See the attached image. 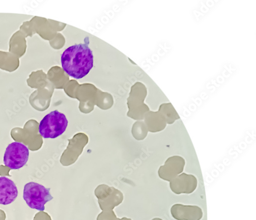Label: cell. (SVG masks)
<instances>
[{
    "mask_svg": "<svg viewBox=\"0 0 256 220\" xmlns=\"http://www.w3.org/2000/svg\"><path fill=\"white\" fill-rule=\"evenodd\" d=\"M169 182L170 190L176 194L192 193L198 186L197 178L185 173H181Z\"/></svg>",
    "mask_w": 256,
    "mask_h": 220,
    "instance_id": "cell-7",
    "label": "cell"
},
{
    "mask_svg": "<svg viewBox=\"0 0 256 220\" xmlns=\"http://www.w3.org/2000/svg\"><path fill=\"white\" fill-rule=\"evenodd\" d=\"M166 121L163 116L160 113H154L150 121V129L154 132H161L167 127Z\"/></svg>",
    "mask_w": 256,
    "mask_h": 220,
    "instance_id": "cell-11",
    "label": "cell"
},
{
    "mask_svg": "<svg viewBox=\"0 0 256 220\" xmlns=\"http://www.w3.org/2000/svg\"><path fill=\"white\" fill-rule=\"evenodd\" d=\"M152 220H163L160 218H155L153 219Z\"/></svg>",
    "mask_w": 256,
    "mask_h": 220,
    "instance_id": "cell-14",
    "label": "cell"
},
{
    "mask_svg": "<svg viewBox=\"0 0 256 220\" xmlns=\"http://www.w3.org/2000/svg\"><path fill=\"white\" fill-rule=\"evenodd\" d=\"M119 220H132L131 219L127 218H123L121 219H119Z\"/></svg>",
    "mask_w": 256,
    "mask_h": 220,
    "instance_id": "cell-13",
    "label": "cell"
},
{
    "mask_svg": "<svg viewBox=\"0 0 256 220\" xmlns=\"http://www.w3.org/2000/svg\"><path fill=\"white\" fill-rule=\"evenodd\" d=\"M95 195L103 211H113L123 201V195L119 191L106 186H100L95 190Z\"/></svg>",
    "mask_w": 256,
    "mask_h": 220,
    "instance_id": "cell-5",
    "label": "cell"
},
{
    "mask_svg": "<svg viewBox=\"0 0 256 220\" xmlns=\"http://www.w3.org/2000/svg\"><path fill=\"white\" fill-rule=\"evenodd\" d=\"M29 151L25 145L18 142L7 146L4 156V163L11 169H19L27 164Z\"/></svg>",
    "mask_w": 256,
    "mask_h": 220,
    "instance_id": "cell-4",
    "label": "cell"
},
{
    "mask_svg": "<svg viewBox=\"0 0 256 220\" xmlns=\"http://www.w3.org/2000/svg\"><path fill=\"white\" fill-rule=\"evenodd\" d=\"M68 124L66 116L55 110L46 115L41 121L39 133L44 138L55 139L62 135Z\"/></svg>",
    "mask_w": 256,
    "mask_h": 220,
    "instance_id": "cell-2",
    "label": "cell"
},
{
    "mask_svg": "<svg viewBox=\"0 0 256 220\" xmlns=\"http://www.w3.org/2000/svg\"><path fill=\"white\" fill-rule=\"evenodd\" d=\"M170 212L176 220H201L203 215L202 209L197 205L175 204Z\"/></svg>",
    "mask_w": 256,
    "mask_h": 220,
    "instance_id": "cell-8",
    "label": "cell"
},
{
    "mask_svg": "<svg viewBox=\"0 0 256 220\" xmlns=\"http://www.w3.org/2000/svg\"><path fill=\"white\" fill-rule=\"evenodd\" d=\"M18 191L13 181L5 177H0V204L8 205L15 201Z\"/></svg>",
    "mask_w": 256,
    "mask_h": 220,
    "instance_id": "cell-9",
    "label": "cell"
},
{
    "mask_svg": "<svg viewBox=\"0 0 256 220\" xmlns=\"http://www.w3.org/2000/svg\"><path fill=\"white\" fill-rule=\"evenodd\" d=\"M185 165L186 161L182 157L171 156L158 169V176L163 180L170 182L184 172Z\"/></svg>",
    "mask_w": 256,
    "mask_h": 220,
    "instance_id": "cell-6",
    "label": "cell"
},
{
    "mask_svg": "<svg viewBox=\"0 0 256 220\" xmlns=\"http://www.w3.org/2000/svg\"><path fill=\"white\" fill-rule=\"evenodd\" d=\"M50 190L39 183L30 182L24 186L23 199L31 209L43 212L45 205L54 198Z\"/></svg>",
    "mask_w": 256,
    "mask_h": 220,
    "instance_id": "cell-3",
    "label": "cell"
},
{
    "mask_svg": "<svg viewBox=\"0 0 256 220\" xmlns=\"http://www.w3.org/2000/svg\"><path fill=\"white\" fill-rule=\"evenodd\" d=\"M97 220H119L114 211H103L97 216Z\"/></svg>",
    "mask_w": 256,
    "mask_h": 220,
    "instance_id": "cell-12",
    "label": "cell"
},
{
    "mask_svg": "<svg viewBox=\"0 0 256 220\" xmlns=\"http://www.w3.org/2000/svg\"><path fill=\"white\" fill-rule=\"evenodd\" d=\"M159 112L164 117L167 125H172L180 118L176 110L171 103L163 104L160 107Z\"/></svg>",
    "mask_w": 256,
    "mask_h": 220,
    "instance_id": "cell-10",
    "label": "cell"
},
{
    "mask_svg": "<svg viewBox=\"0 0 256 220\" xmlns=\"http://www.w3.org/2000/svg\"><path fill=\"white\" fill-rule=\"evenodd\" d=\"M61 64L67 74L76 79L86 76L93 66V55L87 43L68 47L61 56Z\"/></svg>",
    "mask_w": 256,
    "mask_h": 220,
    "instance_id": "cell-1",
    "label": "cell"
}]
</instances>
